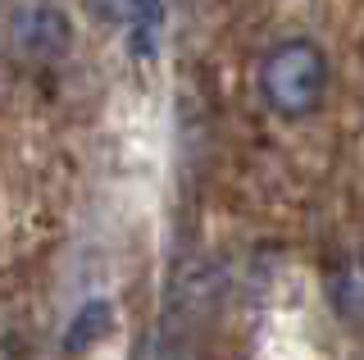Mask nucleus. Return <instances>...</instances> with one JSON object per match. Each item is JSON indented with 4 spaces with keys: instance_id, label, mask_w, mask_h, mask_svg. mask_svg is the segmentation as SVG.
<instances>
[{
    "instance_id": "1",
    "label": "nucleus",
    "mask_w": 364,
    "mask_h": 360,
    "mask_svg": "<svg viewBox=\"0 0 364 360\" xmlns=\"http://www.w3.org/2000/svg\"><path fill=\"white\" fill-rule=\"evenodd\" d=\"M259 92H264L273 115L301 119L323 100L328 92V60L310 41H282L259 64Z\"/></svg>"
},
{
    "instance_id": "2",
    "label": "nucleus",
    "mask_w": 364,
    "mask_h": 360,
    "mask_svg": "<svg viewBox=\"0 0 364 360\" xmlns=\"http://www.w3.org/2000/svg\"><path fill=\"white\" fill-rule=\"evenodd\" d=\"M68 28L64 9L46 5V0H28L9 14V46H14L23 60H55V55L68 51Z\"/></svg>"
},
{
    "instance_id": "3",
    "label": "nucleus",
    "mask_w": 364,
    "mask_h": 360,
    "mask_svg": "<svg viewBox=\"0 0 364 360\" xmlns=\"http://www.w3.org/2000/svg\"><path fill=\"white\" fill-rule=\"evenodd\" d=\"M91 9H96L100 18H109V23L128 28L132 41H141V46H151L155 41V28H159V0H87Z\"/></svg>"
}]
</instances>
